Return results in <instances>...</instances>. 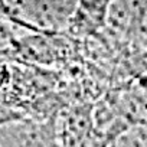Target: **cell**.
Returning a JSON list of instances; mask_svg holds the SVG:
<instances>
[{"label":"cell","mask_w":147,"mask_h":147,"mask_svg":"<svg viewBox=\"0 0 147 147\" xmlns=\"http://www.w3.org/2000/svg\"><path fill=\"white\" fill-rule=\"evenodd\" d=\"M140 18H143V22L140 20V28H141V35H144V42H146V45H147V7L144 9V13L140 16Z\"/></svg>","instance_id":"3"},{"label":"cell","mask_w":147,"mask_h":147,"mask_svg":"<svg viewBox=\"0 0 147 147\" xmlns=\"http://www.w3.org/2000/svg\"><path fill=\"white\" fill-rule=\"evenodd\" d=\"M18 118H19L18 113H15L0 104V125L5 123H9V121H13V120H18Z\"/></svg>","instance_id":"2"},{"label":"cell","mask_w":147,"mask_h":147,"mask_svg":"<svg viewBox=\"0 0 147 147\" xmlns=\"http://www.w3.org/2000/svg\"><path fill=\"white\" fill-rule=\"evenodd\" d=\"M3 6L6 16L32 30H55L62 28L72 16L75 6L69 2H22Z\"/></svg>","instance_id":"1"}]
</instances>
